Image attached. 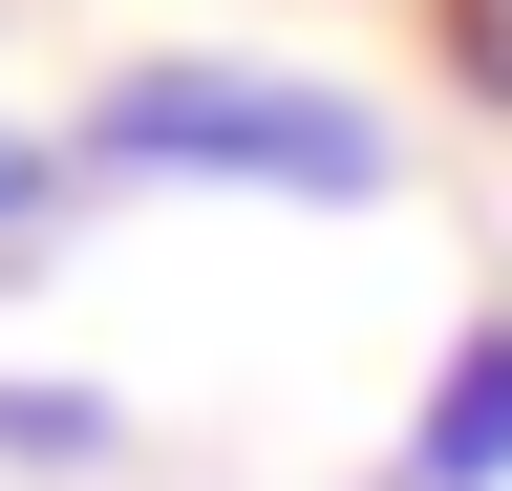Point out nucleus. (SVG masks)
Wrapping results in <instances>:
<instances>
[{
	"mask_svg": "<svg viewBox=\"0 0 512 491\" xmlns=\"http://www.w3.org/2000/svg\"><path fill=\"white\" fill-rule=\"evenodd\" d=\"M0 470H22V491H86V470H128V406L64 385V363H0Z\"/></svg>",
	"mask_w": 512,
	"mask_h": 491,
	"instance_id": "3",
	"label": "nucleus"
},
{
	"mask_svg": "<svg viewBox=\"0 0 512 491\" xmlns=\"http://www.w3.org/2000/svg\"><path fill=\"white\" fill-rule=\"evenodd\" d=\"M427 43H448V86L512 129V0H427Z\"/></svg>",
	"mask_w": 512,
	"mask_h": 491,
	"instance_id": "5",
	"label": "nucleus"
},
{
	"mask_svg": "<svg viewBox=\"0 0 512 491\" xmlns=\"http://www.w3.org/2000/svg\"><path fill=\"white\" fill-rule=\"evenodd\" d=\"M64 214H86V150H64V129H0V278H43Z\"/></svg>",
	"mask_w": 512,
	"mask_h": 491,
	"instance_id": "4",
	"label": "nucleus"
},
{
	"mask_svg": "<svg viewBox=\"0 0 512 491\" xmlns=\"http://www.w3.org/2000/svg\"><path fill=\"white\" fill-rule=\"evenodd\" d=\"M64 150H86V193H278V214H384V193H406V129H384L363 86L214 65V43H171V65H107Z\"/></svg>",
	"mask_w": 512,
	"mask_h": 491,
	"instance_id": "1",
	"label": "nucleus"
},
{
	"mask_svg": "<svg viewBox=\"0 0 512 491\" xmlns=\"http://www.w3.org/2000/svg\"><path fill=\"white\" fill-rule=\"evenodd\" d=\"M384 491H512V299L427 342V385H406V449H384Z\"/></svg>",
	"mask_w": 512,
	"mask_h": 491,
	"instance_id": "2",
	"label": "nucleus"
}]
</instances>
